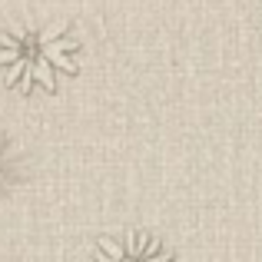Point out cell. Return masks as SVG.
Masks as SVG:
<instances>
[{"instance_id":"obj_1","label":"cell","mask_w":262,"mask_h":262,"mask_svg":"<svg viewBox=\"0 0 262 262\" xmlns=\"http://www.w3.org/2000/svg\"><path fill=\"white\" fill-rule=\"evenodd\" d=\"M80 43L67 37V24H20L0 30V70L7 86L30 93L40 83L47 93H57V73H77Z\"/></svg>"},{"instance_id":"obj_2","label":"cell","mask_w":262,"mask_h":262,"mask_svg":"<svg viewBox=\"0 0 262 262\" xmlns=\"http://www.w3.org/2000/svg\"><path fill=\"white\" fill-rule=\"evenodd\" d=\"M166 259V252L153 243L149 236H136V232H126L123 243H113V239H100V259Z\"/></svg>"}]
</instances>
